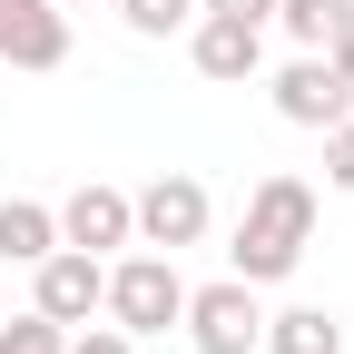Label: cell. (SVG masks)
Returning a JSON list of instances; mask_svg holds the SVG:
<instances>
[{
  "label": "cell",
  "instance_id": "obj_1",
  "mask_svg": "<svg viewBox=\"0 0 354 354\" xmlns=\"http://www.w3.org/2000/svg\"><path fill=\"white\" fill-rule=\"evenodd\" d=\"M305 246H315V187L305 177H256V197L236 216V246H227V276L246 286H286Z\"/></svg>",
  "mask_w": 354,
  "mask_h": 354
},
{
  "label": "cell",
  "instance_id": "obj_2",
  "mask_svg": "<svg viewBox=\"0 0 354 354\" xmlns=\"http://www.w3.org/2000/svg\"><path fill=\"white\" fill-rule=\"evenodd\" d=\"M99 315L118 335H167L177 315H187V276H177V256L167 246H138V256H118L109 266V295H99Z\"/></svg>",
  "mask_w": 354,
  "mask_h": 354
},
{
  "label": "cell",
  "instance_id": "obj_3",
  "mask_svg": "<svg viewBox=\"0 0 354 354\" xmlns=\"http://www.w3.org/2000/svg\"><path fill=\"white\" fill-rule=\"evenodd\" d=\"M187 344L197 354H256V335H266V305H256V286L246 276H216V286H187Z\"/></svg>",
  "mask_w": 354,
  "mask_h": 354
},
{
  "label": "cell",
  "instance_id": "obj_4",
  "mask_svg": "<svg viewBox=\"0 0 354 354\" xmlns=\"http://www.w3.org/2000/svg\"><path fill=\"white\" fill-rule=\"evenodd\" d=\"M207 216H216V207H207V187H197L187 167H158L148 187L128 197V227H138V246H167V256H177V246H197V236H207Z\"/></svg>",
  "mask_w": 354,
  "mask_h": 354
},
{
  "label": "cell",
  "instance_id": "obj_5",
  "mask_svg": "<svg viewBox=\"0 0 354 354\" xmlns=\"http://www.w3.org/2000/svg\"><path fill=\"white\" fill-rule=\"evenodd\" d=\"M99 295H109V256H88V246H50V256L30 266V305L50 325H88Z\"/></svg>",
  "mask_w": 354,
  "mask_h": 354
},
{
  "label": "cell",
  "instance_id": "obj_6",
  "mask_svg": "<svg viewBox=\"0 0 354 354\" xmlns=\"http://www.w3.org/2000/svg\"><path fill=\"white\" fill-rule=\"evenodd\" d=\"M187 59H197V79H216V88H246V79L266 69V30H256V20H227V10H197V20H187Z\"/></svg>",
  "mask_w": 354,
  "mask_h": 354
},
{
  "label": "cell",
  "instance_id": "obj_7",
  "mask_svg": "<svg viewBox=\"0 0 354 354\" xmlns=\"http://www.w3.org/2000/svg\"><path fill=\"white\" fill-rule=\"evenodd\" d=\"M276 118H286V128H335V118H354V88H344V69H335L325 50L286 59V69H276Z\"/></svg>",
  "mask_w": 354,
  "mask_h": 354
},
{
  "label": "cell",
  "instance_id": "obj_8",
  "mask_svg": "<svg viewBox=\"0 0 354 354\" xmlns=\"http://www.w3.org/2000/svg\"><path fill=\"white\" fill-rule=\"evenodd\" d=\"M0 59L10 69H59L69 59V10L59 0H0Z\"/></svg>",
  "mask_w": 354,
  "mask_h": 354
},
{
  "label": "cell",
  "instance_id": "obj_9",
  "mask_svg": "<svg viewBox=\"0 0 354 354\" xmlns=\"http://www.w3.org/2000/svg\"><path fill=\"white\" fill-rule=\"evenodd\" d=\"M59 246H88V256H109V246H138V227H128V187H69L59 197Z\"/></svg>",
  "mask_w": 354,
  "mask_h": 354
},
{
  "label": "cell",
  "instance_id": "obj_10",
  "mask_svg": "<svg viewBox=\"0 0 354 354\" xmlns=\"http://www.w3.org/2000/svg\"><path fill=\"white\" fill-rule=\"evenodd\" d=\"M256 354H344V325L325 315V305H286V315H266Z\"/></svg>",
  "mask_w": 354,
  "mask_h": 354
},
{
  "label": "cell",
  "instance_id": "obj_11",
  "mask_svg": "<svg viewBox=\"0 0 354 354\" xmlns=\"http://www.w3.org/2000/svg\"><path fill=\"white\" fill-rule=\"evenodd\" d=\"M59 246V207H39V197H0V256L10 266H39Z\"/></svg>",
  "mask_w": 354,
  "mask_h": 354
},
{
  "label": "cell",
  "instance_id": "obj_12",
  "mask_svg": "<svg viewBox=\"0 0 354 354\" xmlns=\"http://www.w3.org/2000/svg\"><path fill=\"white\" fill-rule=\"evenodd\" d=\"M344 20H354V0H276V30L295 39V50H325Z\"/></svg>",
  "mask_w": 354,
  "mask_h": 354
},
{
  "label": "cell",
  "instance_id": "obj_13",
  "mask_svg": "<svg viewBox=\"0 0 354 354\" xmlns=\"http://www.w3.org/2000/svg\"><path fill=\"white\" fill-rule=\"evenodd\" d=\"M118 20L138 30V39H187V20H197V0H118Z\"/></svg>",
  "mask_w": 354,
  "mask_h": 354
},
{
  "label": "cell",
  "instance_id": "obj_14",
  "mask_svg": "<svg viewBox=\"0 0 354 354\" xmlns=\"http://www.w3.org/2000/svg\"><path fill=\"white\" fill-rule=\"evenodd\" d=\"M0 354H69V325H50V315L30 305V315H10V325H0Z\"/></svg>",
  "mask_w": 354,
  "mask_h": 354
},
{
  "label": "cell",
  "instance_id": "obj_15",
  "mask_svg": "<svg viewBox=\"0 0 354 354\" xmlns=\"http://www.w3.org/2000/svg\"><path fill=\"white\" fill-rule=\"evenodd\" d=\"M315 138H325V187H344V197H354V118L315 128Z\"/></svg>",
  "mask_w": 354,
  "mask_h": 354
},
{
  "label": "cell",
  "instance_id": "obj_16",
  "mask_svg": "<svg viewBox=\"0 0 354 354\" xmlns=\"http://www.w3.org/2000/svg\"><path fill=\"white\" fill-rule=\"evenodd\" d=\"M69 354H138V335H118V325H69Z\"/></svg>",
  "mask_w": 354,
  "mask_h": 354
},
{
  "label": "cell",
  "instance_id": "obj_17",
  "mask_svg": "<svg viewBox=\"0 0 354 354\" xmlns=\"http://www.w3.org/2000/svg\"><path fill=\"white\" fill-rule=\"evenodd\" d=\"M197 10H227V20H256V30H266V20H276V0H197Z\"/></svg>",
  "mask_w": 354,
  "mask_h": 354
},
{
  "label": "cell",
  "instance_id": "obj_18",
  "mask_svg": "<svg viewBox=\"0 0 354 354\" xmlns=\"http://www.w3.org/2000/svg\"><path fill=\"white\" fill-rule=\"evenodd\" d=\"M325 59H335V69H344V88H354V20H344V30L325 39Z\"/></svg>",
  "mask_w": 354,
  "mask_h": 354
},
{
  "label": "cell",
  "instance_id": "obj_19",
  "mask_svg": "<svg viewBox=\"0 0 354 354\" xmlns=\"http://www.w3.org/2000/svg\"><path fill=\"white\" fill-rule=\"evenodd\" d=\"M59 10H99V0H59Z\"/></svg>",
  "mask_w": 354,
  "mask_h": 354
}]
</instances>
